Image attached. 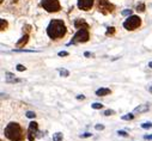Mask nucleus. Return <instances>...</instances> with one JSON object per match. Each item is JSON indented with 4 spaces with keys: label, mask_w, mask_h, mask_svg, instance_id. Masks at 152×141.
Segmentation results:
<instances>
[{
    "label": "nucleus",
    "mask_w": 152,
    "mask_h": 141,
    "mask_svg": "<svg viewBox=\"0 0 152 141\" xmlns=\"http://www.w3.org/2000/svg\"><path fill=\"white\" fill-rule=\"evenodd\" d=\"M47 35L52 40H59L66 35V25L60 19H53L50 20L48 28H47Z\"/></svg>",
    "instance_id": "f257e3e1"
},
{
    "label": "nucleus",
    "mask_w": 152,
    "mask_h": 141,
    "mask_svg": "<svg viewBox=\"0 0 152 141\" xmlns=\"http://www.w3.org/2000/svg\"><path fill=\"white\" fill-rule=\"evenodd\" d=\"M4 134L11 141H22V140H24V133H23L22 127L16 122L8 123L5 127V129H4Z\"/></svg>",
    "instance_id": "f03ea898"
},
{
    "label": "nucleus",
    "mask_w": 152,
    "mask_h": 141,
    "mask_svg": "<svg viewBox=\"0 0 152 141\" xmlns=\"http://www.w3.org/2000/svg\"><path fill=\"white\" fill-rule=\"evenodd\" d=\"M89 28H80L78 29V31L75 32V35L73 36L72 41L68 43V44H75V43H84V42H87L89 41Z\"/></svg>",
    "instance_id": "7ed1b4c3"
},
{
    "label": "nucleus",
    "mask_w": 152,
    "mask_h": 141,
    "mask_svg": "<svg viewBox=\"0 0 152 141\" xmlns=\"http://www.w3.org/2000/svg\"><path fill=\"white\" fill-rule=\"evenodd\" d=\"M140 24H141V19L139 18L138 16H129L127 19L125 20L123 27H125V29L132 31V30L138 29L139 27H140Z\"/></svg>",
    "instance_id": "20e7f679"
},
{
    "label": "nucleus",
    "mask_w": 152,
    "mask_h": 141,
    "mask_svg": "<svg viewBox=\"0 0 152 141\" xmlns=\"http://www.w3.org/2000/svg\"><path fill=\"white\" fill-rule=\"evenodd\" d=\"M41 5L43 8L48 12H58L60 10V3L59 0H42Z\"/></svg>",
    "instance_id": "39448f33"
},
{
    "label": "nucleus",
    "mask_w": 152,
    "mask_h": 141,
    "mask_svg": "<svg viewBox=\"0 0 152 141\" xmlns=\"http://www.w3.org/2000/svg\"><path fill=\"white\" fill-rule=\"evenodd\" d=\"M115 6L113 4H110L108 0H98V11L101 12L102 15H108L114 11Z\"/></svg>",
    "instance_id": "423d86ee"
},
{
    "label": "nucleus",
    "mask_w": 152,
    "mask_h": 141,
    "mask_svg": "<svg viewBox=\"0 0 152 141\" xmlns=\"http://www.w3.org/2000/svg\"><path fill=\"white\" fill-rule=\"evenodd\" d=\"M39 134V123L37 122H30L28 128V139L30 141H34Z\"/></svg>",
    "instance_id": "0eeeda50"
},
{
    "label": "nucleus",
    "mask_w": 152,
    "mask_h": 141,
    "mask_svg": "<svg viewBox=\"0 0 152 141\" xmlns=\"http://www.w3.org/2000/svg\"><path fill=\"white\" fill-rule=\"evenodd\" d=\"M95 0H78V7L83 11H89L91 10Z\"/></svg>",
    "instance_id": "6e6552de"
},
{
    "label": "nucleus",
    "mask_w": 152,
    "mask_h": 141,
    "mask_svg": "<svg viewBox=\"0 0 152 141\" xmlns=\"http://www.w3.org/2000/svg\"><path fill=\"white\" fill-rule=\"evenodd\" d=\"M74 27H75V29L89 28V24H87L84 19H75V22H74Z\"/></svg>",
    "instance_id": "1a4fd4ad"
},
{
    "label": "nucleus",
    "mask_w": 152,
    "mask_h": 141,
    "mask_svg": "<svg viewBox=\"0 0 152 141\" xmlns=\"http://www.w3.org/2000/svg\"><path fill=\"white\" fill-rule=\"evenodd\" d=\"M28 41H29V35L27 34V35H24V36L20 38V40L17 42V44H16V46H17L18 48H20V47H24L25 44L28 43Z\"/></svg>",
    "instance_id": "9d476101"
},
{
    "label": "nucleus",
    "mask_w": 152,
    "mask_h": 141,
    "mask_svg": "<svg viewBox=\"0 0 152 141\" xmlns=\"http://www.w3.org/2000/svg\"><path fill=\"white\" fill-rule=\"evenodd\" d=\"M109 93H110V90H109V88H107V87H102V88H99V90H97V91H96V95H97L98 97L108 96Z\"/></svg>",
    "instance_id": "9b49d317"
},
{
    "label": "nucleus",
    "mask_w": 152,
    "mask_h": 141,
    "mask_svg": "<svg viewBox=\"0 0 152 141\" xmlns=\"http://www.w3.org/2000/svg\"><path fill=\"white\" fill-rule=\"evenodd\" d=\"M146 111H148V105H146V104H144V105H139V107H137L135 109H134V112L135 114H141V112H146Z\"/></svg>",
    "instance_id": "f8f14e48"
},
{
    "label": "nucleus",
    "mask_w": 152,
    "mask_h": 141,
    "mask_svg": "<svg viewBox=\"0 0 152 141\" xmlns=\"http://www.w3.org/2000/svg\"><path fill=\"white\" fill-rule=\"evenodd\" d=\"M6 81L7 83H19V79H15V75L11 74L8 72H6Z\"/></svg>",
    "instance_id": "ddd939ff"
},
{
    "label": "nucleus",
    "mask_w": 152,
    "mask_h": 141,
    "mask_svg": "<svg viewBox=\"0 0 152 141\" xmlns=\"http://www.w3.org/2000/svg\"><path fill=\"white\" fill-rule=\"evenodd\" d=\"M62 133H55V134H53V141H62Z\"/></svg>",
    "instance_id": "4468645a"
},
{
    "label": "nucleus",
    "mask_w": 152,
    "mask_h": 141,
    "mask_svg": "<svg viewBox=\"0 0 152 141\" xmlns=\"http://www.w3.org/2000/svg\"><path fill=\"white\" fill-rule=\"evenodd\" d=\"M59 73H60L61 76H68V75H70V71H67V69H65V68L59 69Z\"/></svg>",
    "instance_id": "2eb2a0df"
},
{
    "label": "nucleus",
    "mask_w": 152,
    "mask_h": 141,
    "mask_svg": "<svg viewBox=\"0 0 152 141\" xmlns=\"http://www.w3.org/2000/svg\"><path fill=\"white\" fill-rule=\"evenodd\" d=\"M123 121H129V120H133L134 119V115L133 114H127V115H125V116L121 117Z\"/></svg>",
    "instance_id": "dca6fc26"
},
{
    "label": "nucleus",
    "mask_w": 152,
    "mask_h": 141,
    "mask_svg": "<svg viewBox=\"0 0 152 141\" xmlns=\"http://www.w3.org/2000/svg\"><path fill=\"white\" fill-rule=\"evenodd\" d=\"M0 24H1V28H0V30H1V31L6 30V28H7V22H6L5 19H0Z\"/></svg>",
    "instance_id": "f3484780"
},
{
    "label": "nucleus",
    "mask_w": 152,
    "mask_h": 141,
    "mask_svg": "<svg viewBox=\"0 0 152 141\" xmlns=\"http://www.w3.org/2000/svg\"><path fill=\"white\" fill-rule=\"evenodd\" d=\"M137 11H138V12H144V11H145V5H144L143 3H141V4H138Z\"/></svg>",
    "instance_id": "a211bd4d"
},
{
    "label": "nucleus",
    "mask_w": 152,
    "mask_h": 141,
    "mask_svg": "<svg viewBox=\"0 0 152 141\" xmlns=\"http://www.w3.org/2000/svg\"><path fill=\"white\" fill-rule=\"evenodd\" d=\"M91 108H92V109H96V110H97V109H102V108H103V104H102V103H94V104L91 105Z\"/></svg>",
    "instance_id": "6ab92c4d"
},
{
    "label": "nucleus",
    "mask_w": 152,
    "mask_h": 141,
    "mask_svg": "<svg viewBox=\"0 0 152 141\" xmlns=\"http://www.w3.org/2000/svg\"><path fill=\"white\" fill-rule=\"evenodd\" d=\"M122 16H132V10H123L121 12Z\"/></svg>",
    "instance_id": "aec40b11"
},
{
    "label": "nucleus",
    "mask_w": 152,
    "mask_h": 141,
    "mask_svg": "<svg viewBox=\"0 0 152 141\" xmlns=\"http://www.w3.org/2000/svg\"><path fill=\"white\" fill-rule=\"evenodd\" d=\"M141 128H144V129H148V128H152V123L150 122H145L141 124Z\"/></svg>",
    "instance_id": "412c9836"
},
{
    "label": "nucleus",
    "mask_w": 152,
    "mask_h": 141,
    "mask_svg": "<svg viewBox=\"0 0 152 141\" xmlns=\"http://www.w3.org/2000/svg\"><path fill=\"white\" fill-rule=\"evenodd\" d=\"M114 32H115V28H108V30H107V32H106V35L107 36H109V35H113Z\"/></svg>",
    "instance_id": "4be33fe9"
},
{
    "label": "nucleus",
    "mask_w": 152,
    "mask_h": 141,
    "mask_svg": "<svg viewBox=\"0 0 152 141\" xmlns=\"http://www.w3.org/2000/svg\"><path fill=\"white\" fill-rule=\"evenodd\" d=\"M35 116H36V114L34 111H28L27 112V117H29V119H35Z\"/></svg>",
    "instance_id": "5701e85b"
},
{
    "label": "nucleus",
    "mask_w": 152,
    "mask_h": 141,
    "mask_svg": "<svg viewBox=\"0 0 152 141\" xmlns=\"http://www.w3.org/2000/svg\"><path fill=\"white\" fill-rule=\"evenodd\" d=\"M114 114H115V111H114V110H110V109H108V110L104 111V115H106V116H110V115H114Z\"/></svg>",
    "instance_id": "b1692460"
},
{
    "label": "nucleus",
    "mask_w": 152,
    "mask_h": 141,
    "mask_svg": "<svg viewBox=\"0 0 152 141\" xmlns=\"http://www.w3.org/2000/svg\"><path fill=\"white\" fill-rule=\"evenodd\" d=\"M95 128H96V130H103L104 129V126L103 124H96Z\"/></svg>",
    "instance_id": "393cba45"
},
{
    "label": "nucleus",
    "mask_w": 152,
    "mask_h": 141,
    "mask_svg": "<svg viewBox=\"0 0 152 141\" xmlns=\"http://www.w3.org/2000/svg\"><path fill=\"white\" fill-rule=\"evenodd\" d=\"M118 134H119V136H125V137L127 136V133H126L125 130H119V132H118Z\"/></svg>",
    "instance_id": "a878e982"
},
{
    "label": "nucleus",
    "mask_w": 152,
    "mask_h": 141,
    "mask_svg": "<svg viewBox=\"0 0 152 141\" xmlns=\"http://www.w3.org/2000/svg\"><path fill=\"white\" fill-rule=\"evenodd\" d=\"M17 71L23 72V71H25V67H24L23 65H17Z\"/></svg>",
    "instance_id": "bb28decb"
},
{
    "label": "nucleus",
    "mask_w": 152,
    "mask_h": 141,
    "mask_svg": "<svg viewBox=\"0 0 152 141\" xmlns=\"http://www.w3.org/2000/svg\"><path fill=\"white\" fill-rule=\"evenodd\" d=\"M91 135H92L91 133H85V134H82V135H80V137H90Z\"/></svg>",
    "instance_id": "cd10ccee"
},
{
    "label": "nucleus",
    "mask_w": 152,
    "mask_h": 141,
    "mask_svg": "<svg viewBox=\"0 0 152 141\" xmlns=\"http://www.w3.org/2000/svg\"><path fill=\"white\" fill-rule=\"evenodd\" d=\"M68 53L67 52H59V56H67Z\"/></svg>",
    "instance_id": "c85d7f7f"
},
{
    "label": "nucleus",
    "mask_w": 152,
    "mask_h": 141,
    "mask_svg": "<svg viewBox=\"0 0 152 141\" xmlns=\"http://www.w3.org/2000/svg\"><path fill=\"white\" fill-rule=\"evenodd\" d=\"M144 139H145V140H152V135H145Z\"/></svg>",
    "instance_id": "c756f323"
},
{
    "label": "nucleus",
    "mask_w": 152,
    "mask_h": 141,
    "mask_svg": "<svg viewBox=\"0 0 152 141\" xmlns=\"http://www.w3.org/2000/svg\"><path fill=\"white\" fill-rule=\"evenodd\" d=\"M77 99H85V96H83V95H78V96H77Z\"/></svg>",
    "instance_id": "7c9ffc66"
},
{
    "label": "nucleus",
    "mask_w": 152,
    "mask_h": 141,
    "mask_svg": "<svg viewBox=\"0 0 152 141\" xmlns=\"http://www.w3.org/2000/svg\"><path fill=\"white\" fill-rule=\"evenodd\" d=\"M84 55H85L86 58H89V56H90L91 54H90V53H89V52H85V53H84Z\"/></svg>",
    "instance_id": "2f4dec72"
},
{
    "label": "nucleus",
    "mask_w": 152,
    "mask_h": 141,
    "mask_svg": "<svg viewBox=\"0 0 152 141\" xmlns=\"http://www.w3.org/2000/svg\"><path fill=\"white\" fill-rule=\"evenodd\" d=\"M148 92H151V93H152V85H151V86H148Z\"/></svg>",
    "instance_id": "473e14b6"
},
{
    "label": "nucleus",
    "mask_w": 152,
    "mask_h": 141,
    "mask_svg": "<svg viewBox=\"0 0 152 141\" xmlns=\"http://www.w3.org/2000/svg\"><path fill=\"white\" fill-rule=\"evenodd\" d=\"M148 67H150V68H152V61H151V62H148Z\"/></svg>",
    "instance_id": "72a5a7b5"
}]
</instances>
